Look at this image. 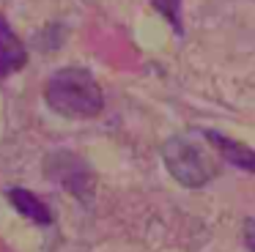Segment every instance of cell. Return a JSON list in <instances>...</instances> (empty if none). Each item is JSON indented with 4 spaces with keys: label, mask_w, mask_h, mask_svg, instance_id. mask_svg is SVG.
Segmentation results:
<instances>
[{
    "label": "cell",
    "mask_w": 255,
    "mask_h": 252,
    "mask_svg": "<svg viewBox=\"0 0 255 252\" xmlns=\"http://www.w3.org/2000/svg\"><path fill=\"white\" fill-rule=\"evenodd\" d=\"M44 102L63 118H96L105 110V93L85 66H66L47 80Z\"/></svg>",
    "instance_id": "1"
},
{
    "label": "cell",
    "mask_w": 255,
    "mask_h": 252,
    "mask_svg": "<svg viewBox=\"0 0 255 252\" xmlns=\"http://www.w3.org/2000/svg\"><path fill=\"white\" fill-rule=\"evenodd\" d=\"M162 162H165L167 173L189 189H200L217 175V162L211 159V151H206L203 145H198L184 134H173L165 140Z\"/></svg>",
    "instance_id": "2"
},
{
    "label": "cell",
    "mask_w": 255,
    "mask_h": 252,
    "mask_svg": "<svg viewBox=\"0 0 255 252\" xmlns=\"http://www.w3.org/2000/svg\"><path fill=\"white\" fill-rule=\"evenodd\" d=\"M44 170H47V178L58 181V184H63L66 189L77 192V195L85 192V184H88V178H91L85 162L72 151H52L50 156L44 159Z\"/></svg>",
    "instance_id": "3"
},
{
    "label": "cell",
    "mask_w": 255,
    "mask_h": 252,
    "mask_svg": "<svg viewBox=\"0 0 255 252\" xmlns=\"http://www.w3.org/2000/svg\"><path fill=\"white\" fill-rule=\"evenodd\" d=\"M203 137L217 153H222V159H228V162L233 164V167L244 170V173H255V148L244 145V142L233 140V137L222 134V131H217V129H206Z\"/></svg>",
    "instance_id": "4"
},
{
    "label": "cell",
    "mask_w": 255,
    "mask_h": 252,
    "mask_svg": "<svg viewBox=\"0 0 255 252\" xmlns=\"http://www.w3.org/2000/svg\"><path fill=\"white\" fill-rule=\"evenodd\" d=\"M25 63H28V49H25L22 38L11 30L6 16L0 14V77L14 74Z\"/></svg>",
    "instance_id": "5"
},
{
    "label": "cell",
    "mask_w": 255,
    "mask_h": 252,
    "mask_svg": "<svg viewBox=\"0 0 255 252\" xmlns=\"http://www.w3.org/2000/svg\"><path fill=\"white\" fill-rule=\"evenodd\" d=\"M6 197H8V203H11V206L17 208L25 219H30V222H36V225H52V222H55V219H52L50 206H47L39 195H33L30 189L11 186V189H6Z\"/></svg>",
    "instance_id": "6"
},
{
    "label": "cell",
    "mask_w": 255,
    "mask_h": 252,
    "mask_svg": "<svg viewBox=\"0 0 255 252\" xmlns=\"http://www.w3.org/2000/svg\"><path fill=\"white\" fill-rule=\"evenodd\" d=\"M151 5L170 22L176 36H181L184 33V27H181V0H151Z\"/></svg>",
    "instance_id": "7"
},
{
    "label": "cell",
    "mask_w": 255,
    "mask_h": 252,
    "mask_svg": "<svg viewBox=\"0 0 255 252\" xmlns=\"http://www.w3.org/2000/svg\"><path fill=\"white\" fill-rule=\"evenodd\" d=\"M244 244H247L250 252H255V219L244 222Z\"/></svg>",
    "instance_id": "8"
}]
</instances>
